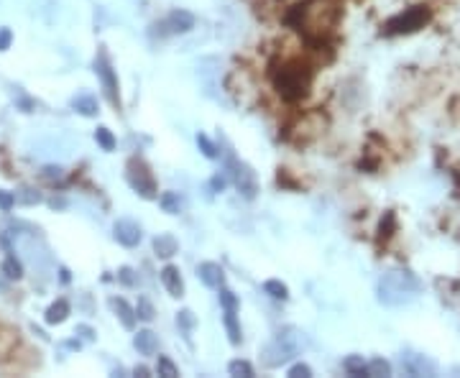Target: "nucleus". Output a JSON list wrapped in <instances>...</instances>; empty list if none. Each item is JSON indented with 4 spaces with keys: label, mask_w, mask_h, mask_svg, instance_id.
<instances>
[{
    "label": "nucleus",
    "mask_w": 460,
    "mask_h": 378,
    "mask_svg": "<svg viewBox=\"0 0 460 378\" xmlns=\"http://www.w3.org/2000/svg\"><path fill=\"white\" fill-rule=\"evenodd\" d=\"M297 353V345H292L289 342V337L284 335V337H276V340L271 342V345H266L261 351V358H263V363L269 366V368H276V366H281V363H287L292 355Z\"/></svg>",
    "instance_id": "8"
},
{
    "label": "nucleus",
    "mask_w": 460,
    "mask_h": 378,
    "mask_svg": "<svg viewBox=\"0 0 460 378\" xmlns=\"http://www.w3.org/2000/svg\"><path fill=\"white\" fill-rule=\"evenodd\" d=\"M95 141H98V146L102 151H113L116 148V135L110 133L108 128H98L95 131Z\"/></svg>",
    "instance_id": "27"
},
{
    "label": "nucleus",
    "mask_w": 460,
    "mask_h": 378,
    "mask_svg": "<svg viewBox=\"0 0 460 378\" xmlns=\"http://www.w3.org/2000/svg\"><path fill=\"white\" fill-rule=\"evenodd\" d=\"M369 376H391V366L384 358H373L369 363Z\"/></svg>",
    "instance_id": "28"
},
{
    "label": "nucleus",
    "mask_w": 460,
    "mask_h": 378,
    "mask_svg": "<svg viewBox=\"0 0 460 378\" xmlns=\"http://www.w3.org/2000/svg\"><path fill=\"white\" fill-rule=\"evenodd\" d=\"M177 324H179L184 333H190L192 327H195V315H192L190 309H182L179 315H177Z\"/></svg>",
    "instance_id": "32"
},
{
    "label": "nucleus",
    "mask_w": 460,
    "mask_h": 378,
    "mask_svg": "<svg viewBox=\"0 0 460 378\" xmlns=\"http://www.w3.org/2000/svg\"><path fill=\"white\" fill-rule=\"evenodd\" d=\"M343 368L351 373V376H369V366L363 363L361 355H348V358L343 360Z\"/></svg>",
    "instance_id": "20"
},
{
    "label": "nucleus",
    "mask_w": 460,
    "mask_h": 378,
    "mask_svg": "<svg viewBox=\"0 0 460 378\" xmlns=\"http://www.w3.org/2000/svg\"><path fill=\"white\" fill-rule=\"evenodd\" d=\"M197 146H199V151L205 153L208 159H217V146L212 144L205 133H197Z\"/></svg>",
    "instance_id": "29"
},
{
    "label": "nucleus",
    "mask_w": 460,
    "mask_h": 378,
    "mask_svg": "<svg viewBox=\"0 0 460 378\" xmlns=\"http://www.w3.org/2000/svg\"><path fill=\"white\" fill-rule=\"evenodd\" d=\"M340 19V8L335 0H309L299 8V31L309 36H325Z\"/></svg>",
    "instance_id": "2"
},
{
    "label": "nucleus",
    "mask_w": 460,
    "mask_h": 378,
    "mask_svg": "<svg viewBox=\"0 0 460 378\" xmlns=\"http://www.w3.org/2000/svg\"><path fill=\"white\" fill-rule=\"evenodd\" d=\"M417 291H419V281L406 271H391L379 281V299L388 307L412 302Z\"/></svg>",
    "instance_id": "3"
},
{
    "label": "nucleus",
    "mask_w": 460,
    "mask_h": 378,
    "mask_svg": "<svg viewBox=\"0 0 460 378\" xmlns=\"http://www.w3.org/2000/svg\"><path fill=\"white\" fill-rule=\"evenodd\" d=\"M226 184H228V179L223 177V174H215V177H212V181H210L212 192H223V189H226Z\"/></svg>",
    "instance_id": "38"
},
{
    "label": "nucleus",
    "mask_w": 460,
    "mask_h": 378,
    "mask_svg": "<svg viewBox=\"0 0 460 378\" xmlns=\"http://www.w3.org/2000/svg\"><path fill=\"white\" fill-rule=\"evenodd\" d=\"M72 108L85 118H92V115H98L100 113L98 100L92 98V95H77V98H72Z\"/></svg>",
    "instance_id": "18"
},
{
    "label": "nucleus",
    "mask_w": 460,
    "mask_h": 378,
    "mask_svg": "<svg viewBox=\"0 0 460 378\" xmlns=\"http://www.w3.org/2000/svg\"><path fill=\"white\" fill-rule=\"evenodd\" d=\"M228 373H230V376H238V378H251L253 366L248 363V360H233V363L228 366Z\"/></svg>",
    "instance_id": "25"
},
{
    "label": "nucleus",
    "mask_w": 460,
    "mask_h": 378,
    "mask_svg": "<svg viewBox=\"0 0 460 378\" xmlns=\"http://www.w3.org/2000/svg\"><path fill=\"white\" fill-rule=\"evenodd\" d=\"M427 21H430V10L424 8V5H417V8H409L404 10V13L394 16V19H388L386 26H384V34H386V36L415 34V31L427 26Z\"/></svg>",
    "instance_id": "5"
},
{
    "label": "nucleus",
    "mask_w": 460,
    "mask_h": 378,
    "mask_svg": "<svg viewBox=\"0 0 460 378\" xmlns=\"http://www.w3.org/2000/svg\"><path fill=\"white\" fill-rule=\"evenodd\" d=\"M164 28H169V34H187L195 28V16L190 10H172L164 21Z\"/></svg>",
    "instance_id": "12"
},
{
    "label": "nucleus",
    "mask_w": 460,
    "mask_h": 378,
    "mask_svg": "<svg viewBox=\"0 0 460 378\" xmlns=\"http://www.w3.org/2000/svg\"><path fill=\"white\" fill-rule=\"evenodd\" d=\"M135 315H138V320H144V322H151L153 317H156V309H153V304L146 297H138V304H135Z\"/></svg>",
    "instance_id": "26"
},
{
    "label": "nucleus",
    "mask_w": 460,
    "mask_h": 378,
    "mask_svg": "<svg viewBox=\"0 0 460 378\" xmlns=\"http://www.w3.org/2000/svg\"><path fill=\"white\" fill-rule=\"evenodd\" d=\"M95 74L100 77V82H102V92H105V98H108V102L113 105L116 110H120V92H118V74L116 69H113V64H110L108 59V52L100 46L98 56H95Z\"/></svg>",
    "instance_id": "6"
},
{
    "label": "nucleus",
    "mask_w": 460,
    "mask_h": 378,
    "mask_svg": "<svg viewBox=\"0 0 460 378\" xmlns=\"http://www.w3.org/2000/svg\"><path fill=\"white\" fill-rule=\"evenodd\" d=\"M67 317H69V302H67V299H56L54 304L46 309L44 320L46 324H62Z\"/></svg>",
    "instance_id": "17"
},
{
    "label": "nucleus",
    "mask_w": 460,
    "mask_h": 378,
    "mask_svg": "<svg viewBox=\"0 0 460 378\" xmlns=\"http://www.w3.org/2000/svg\"><path fill=\"white\" fill-rule=\"evenodd\" d=\"M110 307H113V312L118 315L120 324H123L126 330H133V327H135V320H138V315H135L133 307L128 304V302L123 297H110Z\"/></svg>",
    "instance_id": "13"
},
{
    "label": "nucleus",
    "mask_w": 460,
    "mask_h": 378,
    "mask_svg": "<svg viewBox=\"0 0 460 378\" xmlns=\"http://www.w3.org/2000/svg\"><path fill=\"white\" fill-rule=\"evenodd\" d=\"M41 177H44V179H49V181H54V179H59V177H62V169H59V166H44Z\"/></svg>",
    "instance_id": "37"
},
{
    "label": "nucleus",
    "mask_w": 460,
    "mask_h": 378,
    "mask_svg": "<svg viewBox=\"0 0 460 378\" xmlns=\"http://www.w3.org/2000/svg\"><path fill=\"white\" fill-rule=\"evenodd\" d=\"M67 348H72V351H80V340H69V342H67Z\"/></svg>",
    "instance_id": "41"
},
{
    "label": "nucleus",
    "mask_w": 460,
    "mask_h": 378,
    "mask_svg": "<svg viewBox=\"0 0 460 378\" xmlns=\"http://www.w3.org/2000/svg\"><path fill=\"white\" fill-rule=\"evenodd\" d=\"M3 274H6L10 281L23 279V266H21V261L16 258V256H8V258L3 261Z\"/></svg>",
    "instance_id": "22"
},
{
    "label": "nucleus",
    "mask_w": 460,
    "mask_h": 378,
    "mask_svg": "<svg viewBox=\"0 0 460 378\" xmlns=\"http://www.w3.org/2000/svg\"><path fill=\"white\" fill-rule=\"evenodd\" d=\"M16 199H19V202H23V205H39V202H41V194H39L36 189L23 187L19 194H16Z\"/></svg>",
    "instance_id": "30"
},
{
    "label": "nucleus",
    "mask_w": 460,
    "mask_h": 378,
    "mask_svg": "<svg viewBox=\"0 0 460 378\" xmlns=\"http://www.w3.org/2000/svg\"><path fill=\"white\" fill-rule=\"evenodd\" d=\"M220 304H223V309H235L238 312V297L226 287L220 289Z\"/></svg>",
    "instance_id": "31"
},
{
    "label": "nucleus",
    "mask_w": 460,
    "mask_h": 378,
    "mask_svg": "<svg viewBox=\"0 0 460 378\" xmlns=\"http://www.w3.org/2000/svg\"><path fill=\"white\" fill-rule=\"evenodd\" d=\"M263 291H266V294H269L271 299H281V302H284V299L289 297L287 284H281V281H276V279L266 281V284H263Z\"/></svg>",
    "instance_id": "23"
},
{
    "label": "nucleus",
    "mask_w": 460,
    "mask_h": 378,
    "mask_svg": "<svg viewBox=\"0 0 460 378\" xmlns=\"http://www.w3.org/2000/svg\"><path fill=\"white\" fill-rule=\"evenodd\" d=\"M133 376H141V378H149V376H151V370L146 368V366H135V368H133Z\"/></svg>",
    "instance_id": "40"
},
{
    "label": "nucleus",
    "mask_w": 460,
    "mask_h": 378,
    "mask_svg": "<svg viewBox=\"0 0 460 378\" xmlns=\"http://www.w3.org/2000/svg\"><path fill=\"white\" fill-rule=\"evenodd\" d=\"M153 251H156V256L159 258H172L174 253L179 251V245H177V241H174L172 235H156L153 238Z\"/></svg>",
    "instance_id": "16"
},
{
    "label": "nucleus",
    "mask_w": 460,
    "mask_h": 378,
    "mask_svg": "<svg viewBox=\"0 0 460 378\" xmlns=\"http://www.w3.org/2000/svg\"><path fill=\"white\" fill-rule=\"evenodd\" d=\"M10 44H13V31L10 28H0V52H8Z\"/></svg>",
    "instance_id": "35"
},
{
    "label": "nucleus",
    "mask_w": 460,
    "mask_h": 378,
    "mask_svg": "<svg viewBox=\"0 0 460 378\" xmlns=\"http://www.w3.org/2000/svg\"><path fill=\"white\" fill-rule=\"evenodd\" d=\"M77 335H82L85 340H95V330L92 327H87V324H77V330H74Z\"/></svg>",
    "instance_id": "39"
},
{
    "label": "nucleus",
    "mask_w": 460,
    "mask_h": 378,
    "mask_svg": "<svg viewBox=\"0 0 460 378\" xmlns=\"http://www.w3.org/2000/svg\"><path fill=\"white\" fill-rule=\"evenodd\" d=\"M16 202H19V199H16V194H13V192H6V189H0V210H3V212H10Z\"/></svg>",
    "instance_id": "33"
},
{
    "label": "nucleus",
    "mask_w": 460,
    "mask_h": 378,
    "mask_svg": "<svg viewBox=\"0 0 460 378\" xmlns=\"http://www.w3.org/2000/svg\"><path fill=\"white\" fill-rule=\"evenodd\" d=\"M118 279H120V284H126V287H133V284H135L133 269H128V266H123V269L118 271Z\"/></svg>",
    "instance_id": "36"
},
{
    "label": "nucleus",
    "mask_w": 460,
    "mask_h": 378,
    "mask_svg": "<svg viewBox=\"0 0 460 378\" xmlns=\"http://www.w3.org/2000/svg\"><path fill=\"white\" fill-rule=\"evenodd\" d=\"M197 274H199V279H202L205 287H210V289H223L226 287V271H223L220 263H212V261L199 263Z\"/></svg>",
    "instance_id": "10"
},
{
    "label": "nucleus",
    "mask_w": 460,
    "mask_h": 378,
    "mask_svg": "<svg viewBox=\"0 0 460 378\" xmlns=\"http://www.w3.org/2000/svg\"><path fill=\"white\" fill-rule=\"evenodd\" d=\"M402 366L412 376H432L435 373L432 363L424 358V355H417V353H402Z\"/></svg>",
    "instance_id": "11"
},
{
    "label": "nucleus",
    "mask_w": 460,
    "mask_h": 378,
    "mask_svg": "<svg viewBox=\"0 0 460 378\" xmlns=\"http://www.w3.org/2000/svg\"><path fill=\"white\" fill-rule=\"evenodd\" d=\"M126 179L138 197L153 199L156 197V181H153L151 166L141 156H131L126 164Z\"/></svg>",
    "instance_id": "4"
},
{
    "label": "nucleus",
    "mask_w": 460,
    "mask_h": 378,
    "mask_svg": "<svg viewBox=\"0 0 460 378\" xmlns=\"http://www.w3.org/2000/svg\"><path fill=\"white\" fill-rule=\"evenodd\" d=\"M113 235H116V241L120 245L133 248V245L141 243V225L133 223V220H118L113 225Z\"/></svg>",
    "instance_id": "9"
},
{
    "label": "nucleus",
    "mask_w": 460,
    "mask_h": 378,
    "mask_svg": "<svg viewBox=\"0 0 460 378\" xmlns=\"http://www.w3.org/2000/svg\"><path fill=\"white\" fill-rule=\"evenodd\" d=\"M156 373L164 378H177L179 376V368L172 363V358H166V355H159V363H156Z\"/></svg>",
    "instance_id": "24"
},
{
    "label": "nucleus",
    "mask_w": 460,
    "mask_h": 378,
    "mask_svg": "<svg viewBox=\"0 0 460 378\" xmlns=\"http://www.w3.org/2000/svg\"><path fill=\"white\" fill-rule=\"evenodd\" d=\"M159 202H162L164 212H169V215H179L182 210V199L177 192H164L162 197H159Z\"/></svg>",
    "instance_id": "21"
},
{
    "label": "nucleus",
    "mask_w": 460,
    "mask_h": 378,
    "mask_svg": "<svg viewBox=\"0 0 460 378\" xmlns=\"http://www.w3.org/2000/svg\"><path fill=\"white\" fill-rule=\"evenodd\" d=\"M228 174H230L233 184L245 199H253L259 194V179H256V171L248 164L238 162L235 156H228Z\"/></svg>",
    "instance_id": "7"
},
{
    "label": "nucleus",
    "mask_w": 460,
    "mask_h": 378,
    "mask_svg": "<svg viewBox=\"0 0 460 378\" xmlns=\"http://www.w3.org/2000/svg\"><path fill=\"white\" fill-rule=\"evenodd\" d=\"M59 274H62V281H64V284H67V281H69V271L62 269V271H59Z\"/></svg>",
    "instance_id": "42"
},
{
    "label": "nucleus",
    "mask_w": 460,
    "mask_h": 378,
    "mask_svg": "<svg viewBox=\"0 0 460 378\" xmlns=\"http://www.w3.org/2000/svg\"><path fill=\"white\" fill-rule=\"evenodd\" d=\"M289 376L292 378H309L312 376V368H309L307 363H294V366L289 368Z\"/></svg>",
    "instance_id": "34"
},
{
    "label": "nucleus",
    "mask_w": 460,
    "mask_h": 378,
    "mask_svg": "<svg viewBox=\"0 0 460 378\" xmlns=\"http://www.w3.org/2000/svg\"><path fill=\"white\" fill-rule=\"evenodd\" d=\"M162 281L166 291L172 294V297H184V281H182V274L177 266H164L162 269Z\"/></svg>",
    "instance_id": "14"
},
{
    "label": "nucleus",
    "mask_w": 460,
    "mask_h": 378,
    "mask_svg": "<svg viewBox=\"0 0 460 378\" xmlns=\"http://www.w3.org/2000/svg\"><path fill=\"white\" fill-rule=\"evenodd\" d=\"M271 82L279 90L281 98L287 100H299L305 98L309 85H312V67L302 59H289L281 62L279 67L271 69Z\"/></svg>",
    "instance_id": "1"
},
{
    "label": "nucleus",
    "mask_w": 460,
    "mask_h": 378,
    "mask_svg": "<svg viewBox=\"0 0 460 378\" xmlns=\"http://www.w3.org/2000/svg\"><path fill=\"white\" fill-rule=\"evenodd\" d=\"M133 345L141 355H153V353L159 351V337L151 330H138L133 337Z\"/></svg>",
    "instance_id": "15"
},
{
    "label": "nucleus",
    "mask_w": 460,
    "mask_h": 378,
    "mask_svg": "<svg viewBox=\"0 0 460 378\" xmlns=\"http://www.w3.org/2000/svg\"><path fill=\"white\" fill-rule=\"evenodd\" d=\"M223 322H226V330H228V340L233 342V345H241L243 335H241V322H238V317H235V309H226Z\"/></svg>",
    "instance_id": "19"
}]
</instances>
